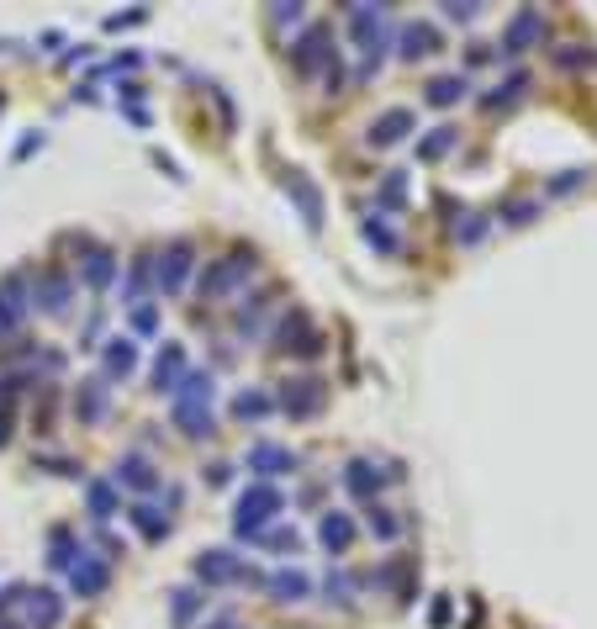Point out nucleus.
Masks as SVG:
<instances>
[{"label": "nucleus", "instance_id": "24", "mask_svg": "<svg viewBox=\"0 0 597 629\" xmlns=\"http://www.w3.org/2000/svg\"><path fill=\"white\" fill-rule=\"evenodd\" d=\"M460 90H465L460 74H444V80L428 85V101H434V106H450V101H460Z\"/></svg>", "mask_w": 597, "mask_h": 629}, {"label": "nucleus", "instance_id": "26", "mask_svg": "<svg viewBox=\"0 0 597 629\" xmlns=\"http://www.w3.org/2000/svg\"><path fill=\"white\" fill-rule=\"evenodd\" d=\"M85 281H90V286H106V281H111V254H106V249H90V259H85Z\"/></svg>", "mask_w": 597, "mask_h": 629}, {"label": "nucleus", "instance_id": "12", "mask_svg": "<svg viewBox=\"0 0 597 629\" xmlns=\"http://www.w3.org/2000/svg\"><path fill=\"white\" fill-rule=\"evenodd\" d=\"M185 275H191V244H170V249H164V265H159V286L180 291Z\"/></svg>", "mask_w": 597, "mask_h": 629}, {"label": "nucleus", "instance_id": "10", "mask_svg": "<svg viewBox=\"0 0 597 629\" xmlns=\"http://www.w3.org/2000/svg\"><path fill=\"white\" fill-rule=\"evenodd\" d=\"M27 318V286H22V275H11L6 286H0V339Z\"/></svg>", "mask_w": 597, "mask_h": 629}, {"label": "nucleus", "instance_id": "7", "mask_svg": "<svg viewBox=\"0 0 597 629\" xmlns=\"http://www.w3.org/2000/svg\"><path fill=\"white\" fill-rule=\"evenodd\" d=\"M323 402H328V386L323 381H291L286 392H281V407H286L291 418H312Z\"/></svg>", "mask_w": 597, "mask_h": 629}, {"label": "nucleus", "instance_id": "30", "mask_svg": "<svg viewBox=\"0 0 597 629\" xmlns=\"http://www.w3.org/2000/svg\"><path fill=\"white\" fill-rule=\"evenodd\" d=\"M450 143H455V127H434V138H428V143L418 148V154H423V159H439Z\"/></svg>", "mask_w": 597, "mask_h": 629}, {"label": "nucleus", "instance_id": "13", "mask_svg": "<svg viewBox=\"0 0 597 629\" xmlns=\"http://www.w3.org/2000/svg\"><path fill=\"white\" fill-rule=\"evenodd\" d=\"M180 376H185V349L180 344H164L159 360H154V386H159V392H175Z\"/></svg>", "mask_w": 597, "mask_h": 629}, {"label": "nucleus", "instance_id": "17", "mask_svg": "<svg viewBox=\"0 0 597 629\" xmlns=\"http://www.w3.org/2000/svg\"><path fill=\"white\" fill-rule=\"evenodd\" d=\"M286 185H291V191H296V201H302V212H307V222H312V228H317V222H323V201H317V191H312V185L302 180V170H291V175H286Z\"/></svg>", "mask_w": 597, "mask_h": 629}, {"label": "nucleus", "instance_id": "16", "mask_svg": "<svg viewBox=\"0 0 597 629\" xmlns=\"http://www.w3.org/2000/svg\"><path fill=\"white\" fill-rule=\"evenodd\" d=\"M117 481H127L133 492H154L159 487V476H154V466H148L143 455H127L122 466H117Z\"/></svg>", "mask_w": 597, "mask_h": 629}, {"label": "nucleus", "instance_id": "6", "mask_svg": "<svg viewBox=\"0 0 597 629\" xmlns=\"http://www.w3.org/2000/svg\"><path fill=\"white\" fill-rule=\"evenodd\" d=\"M196 577L201 582H244L249 571L233 550H207V555H196Z\"/></svg>", "mask_w": 597, "mask_h": 629}, {"label": "nucleus", "instance_id": "4", "mask_svg": "<svg viewBox=\"0 0 597 629\" xmlns=\"http://www.w3.org/2000/svg\"><path fill=\"white\" fill-rule=\"evenodd\" d=\"M249 275H254V259L249 254H228V259H217V265L207 270L201 291H207V296H228L238 281H249Z\"/></svg>", "mask_w": 597, "mask_h": 629}, {"label": "nucleus", "instance_id": "1", "mask_svg": "<svg viewBox=\"0 0 597 629\" xmlns=\"http://www.w3.org/2000/svg\"><path fill=\"white\" fill-rule=\"evenodd\" d=\"M170 397H175V423L185 434H207L212 429V376L191 370V376H180V386Z\"/></svg>", "mask_w": 597, "mask_h": 629}, {"label": "nucleus", "instance_id": "32", "mask_svg": "<svg viewBox=\"0 0 597 629\" xmlns=\"http://www.w3.org/2000/svg\"><path fill=\"white\" fill-rule=\"evenodd\" d=\"M196 608H201L196 592H175V624H191V619H196Z\"/></svg>", "mask_w": 597, "mask_h": 629}, {"label": "nucleus", "instance_id": "3", "mask_svg": "<svg viewBox=\"0 0 597 629\" xmlns=\"http://www.w3.org/2000/svg\"><path fill=\"white\" fill-rule=\"evenodd\" d=\"M275 513H281V492L259 481L254 492H244V503H238V518H233V524H238V534H259Z\"/></svg>", "mask_w": 597, "mask_h": 629}, {"label": "nucleus", "instance_id": "27", "mask_svg": "<svg viewBox=\"0 0 597 629\" xmlns=\"http://www.w3.org/2000/svg\"><path fill=\"white\" fill-rule=\"evenodd\" d=\"M349 487L360 492V497H370V492L381 487V476H370V460H354V466H349Z\"/></svg>", "mask_w": 597, "mask_h": 629}, {"label": "nucleus", "instance_id": "11", "mask_svg": "<svg viewBox=\"0 0 597 629\" xmlns=\"http://www.w3.org/2000/svg\"><path fill=\"white\" fill-rule=\"evenodd\" d=\"M32 296L43 302V312H64L69 307V275L64 270H43V275H37V286H32Z\"/></svg>", "mask_w": 597, "mask_h": 629}, {"label": "nucleus", "instance_id": "25", "mask_svg": "<svg viewBox=\"0 0 597 629\" xmlns=\"http://www.w3.org/2000/svg\"><path fill=\"white\" fill-rule=\"evenodd\" d=\"M90 513H96V518H111V513H117V492H111L106 481H90Z\"/></svg>", "mask_w": 597, "mask_h": 629}, {"label": "nucleus", "instance_id": "18", "mask_svg": "<svg viewBox=\"0 0 597 629\" xmlns=\"http://www.w3.org/2000/svg\"><path fill=\"white\" fill-rule=\"evenodd\" d=\"M349 540H354L349 513H328V518H323V545H328V550H349Z\"/></svg>", "mask_w": 597, "mask_h": 629}, {"label": "nucleus", "instance_id": "29", "mask_svg": "<svg viewBox=\"0 0 597 629\" xmlns=\"http://www.w3.org/2000/svg\"><path fill=\"white\" fill-rule=\"evenodd\" d=\"M407 59H418V53H434V27H407Z\"/></svg>", "mask_w": 597, "mask_h": 629}, {"label": "nucleus", "instance_id": "20", "mask_svg": "<svg viewBox=\"0 0 597 629\" xmlns=\"http://www.w3.org/2000/svg\"><path fill=\"white\" fill-rule=\"evenodd\" d=\"M74 407H80L85 423H96V418L106 413V386H101V381H85V392L74 397Z\"/></svg>", "mask_w": 597, "mask_h": 629}, {"label": "nucleus", "instance_id": "21", "mask_svg": "<svg viewBox=\"0 0 597 629\" xmlns=\"http://www.w3.org/2000/svg\"><path fill=\"white\" fill-rule=\"evenodd\" d=\"M133 365H138L133 339H111V349H106V370H111V376H127Z\"/></svg>", "mask_w": 597, "mask_h": 629}, {"label": "nucleus", "instance_id": "33", "mask_svg": "<svg viewBox=\"0 0 597 629\" xmlns=\"http://www.w3.org/2000/svg\"><path fill=\"white\" fill-rule=\"evenodd\" d=\"M349 592H354V582H349V571H333V577H328V598H339V603H354V598H349Z\"/></svg>", "mask_w": 597, "mask_h": 629}, {"label": "nucleus", "instance_id": "31", "mask_svg": "<svg viewBox=\"0 0 597 629\" xmlns=\"http://www.w3.org/2000/svg\"><path fill=\"white\" fill-rule=\"evenodd\" d=\"M397 529H402V524H397V518H391L386 508H370V534H381V540H391Z\"/></svg>", "mask_w": 597, "mask_h": 629}, {"label": "nucleus", "instance_id": "15", "mask_svg": "<svg viewBox=\"0 0 597 629\" xmlns=\"http://www.w3.org/2000/svg\"><path fill=\"white\" fill-rule=\"evenodd\" d=\"M539 32H545V16H539V11H518L513 27H508V53H524Z\"/></svg>", "mask_w": 597, "mask_h": 629}, {"label": "nucleus", "instance_id": "14", "mask_svg": "<svg viewBox=\"0 0 597 629\" xmlns=\"http://www.w3.org/2000/svg\"><path fill=\"white\" fill-rule=\"evenodd\" d=\"M291 466H296V455L281 450V444H254V450H249V471L281 476V471H291Z\"/></svg>", "mask_w": 597, "mask_h": 629}, {"label": "nucleus", "instance_id": "28", "mask_svg": "<svg viewBox=\"0 0 597 629\" xmlns=\"http://www.w3.org/2000/svg\"><path fill=\"white\" fill-rule=\"evenodd\" d=\"M233 413H238V418H265V413H270V397H265V392H244V397L233 402Z\"/></svg>", "mask_w": 597, "mask_h": 629}, {"label": "nucleus", "instance_id": "9", "mask_svg": "<svg viewBox=\"0 0 597 629\" xmlns=\"http://www.w3.org/2000/svg\"><path fill=\"white\" fill-rule=\"evenodd\" d=\"M69 582H74V592H80V598H96V592L111 582V571H106V561H96L90 550H80V561L69 566Z\"/></svg>", "mask_w": 597, "mask_h": 629}, {"label": "nucleus", "instance_id": "34", "mask_svg": "<svg viewBox=\"0 0 597 629\" xmlns=\"http://www.w3.org/2000/svg\"><path fill=\"white\" fill-rule=\"evenodd\" d=\"M365 238H370V244H381V249H397V238H391L381 222H365Z\"/></svg>", "mask_w": 597, "mask_h": 629}, {"label": "nucleus", "instance_id": "5", "mask_svg": "<svg viewBox=\"0 0 597 629\" xmlns=\"http://www.w3.org/2000/svg\"><path fill=\"white\" fill-rule=\"evenodd\" d=\"M333 32L328 27H307V37H302V43H296V69H302V74H317V69H328L333 64Z\"/></svg>", "mask_w": 597, "mask_h": 629}, {"label": "nucleus", "instance_id": "2", "mask_svg": "<svg viewBox=\"0 0 597 629\" xmlns=\"http://www.w3.org/2000/svg\"><path fill=\"white\" fill-rule=\"evenodd\" d=\"M11 608H16V619H22V629H53V624L64 619V603L53 598L48 587H37V592H32V587H27V592H16Z\"/></svg>", "mask_w": 597, "mask_h": 629}, {"label": "nucleus", "instance_id": "8", "mask_svg": "<svg viewBox=\"0 0 597 629\" xmlns=\"http://www.w3.org/2000/svg\"><path fill=\"white\" fill-rule=\"evenodd\" d=\"M349 27H354V37H360V48L370 53V59H381L386 16H381V11H370V6H354V11H349Z\"/></svg>", "mask_w": 597, "mask_h": 629}, {"label": "nucleus", "instance_id": "35", "mask_svg": "<svg viewBox=\"0 0 597 629\" xmlns=\"http://www.w3.org/2000/svg\"><path fill=\"white\" fill-rule=\"evenodd\" d=\"M534 217V201H513L508 207V222H529Z\"/></svg>", "mask_w": 597, "mask_h": 629}, {"label": "nucleus", "instance_id": "19", "mask_svg": "<svg viewBox=\"0 0 597 629\" xmlns=\"http://www.w3.org/2000/svg\"><path fill=\"white\" fill-rule=\"evenodd\" d=\"M270 592H275L281 603H296V598H307V577H302V571H275Z\"/></svg>", "mask_w": 597, "mask_h": 629}, {"label": "nucleus", "instance_id": "22", "mask_svg": "<svg viewBox=\"0 0 597 629\" xmlns=\"http://www.w3.org/2000/svg\"><path fill=\"white\" fill-rule=\"evenodd\" d=\"M407 127H413V111H386V117L376 122V133H370V138H376V143H397V138L407 133Z\"/></svg>", "mask_w": 597, "mask_h": 629}, {"label": "nucleus", "instance_id": "36", "mask_svg": "<svg viewBox=\"0 0 597 629\" xmlns=\"http://www.w3.org/2000/svg\"><path fill=\"white\" fill-rule=\"evenodd\" d=\"M555 59H561V64H582V59H592V53H576V43H566L561 53H555Z\"/></svg>", "mask_w": 597, "mask_h": 629}, {"label": "nucleus", "instance_id": "23", "mask_svg": "<svg viewBox=\"0 0 597 629\" xmlns=\"http://www.w3.org/2000/svg\"><path fill=\"white\" fill-rule=\"evenodd\" d=\"M133 524L143 529V540H164V534H170V518L154 513V508H133Z\"/></svg>", "mask_w": 597, "mask_h": 629}]
</instances>
